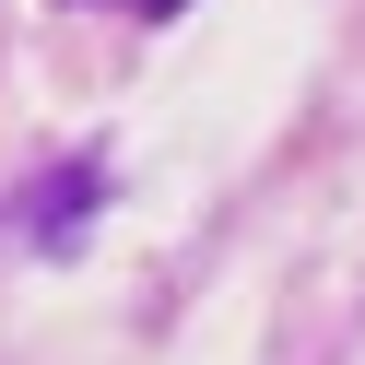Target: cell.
<instances>
[{"instance_id": "6da1fadb", "label": "cell", "mask_w": 365, "mask_h": 365, "mask_svg": "<svg viewBox=\"0 0 365 365\" xmlns=\"http://www.w3.org/2000/svg\"><path fill=\"white\" fill-rule=\"evenodd\" d=\"M106 200V165L95 153H71V165H48V189L36 200H0V236H36V247H71V224Z\"/></svg>"}, {"instance_id": "7a4b0ae2", "label": "cell", "mask_w": 365, "mask_h": 365, "mask_svg": "<svg viewBox=\"0 0 365 365\" xmlns=\"http://www.w3.org/2000/svg\"><path fill=\"white\" fill-rule=\"evenodd\" d=\"M118 12H142V24H177V12H189V0H118Z\"/></svg>"}]
</instances>
